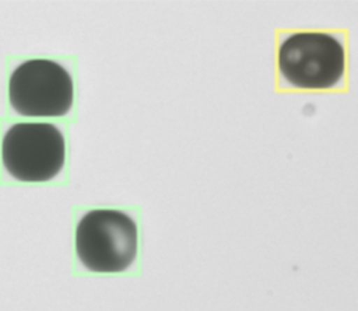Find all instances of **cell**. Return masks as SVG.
I'll use <instances>...</instances> for the list:
<instances>
[{
  "instance_id": "1",
  "label": "cell",
  "mask_w": 358,
  "mask_h": 311,
  "mask_svg": "<svg viewBox=\"0 0 358 311\" xmlns=\"http://www.w3.org/2000/svg\"><path fill=\"white\" fill-rule=\"evenodd\" d=\"M76 252L92 272L126 270L137 254V226L120 210H90L77 224Z\"/></svg>"
},
{
  "instance_id": "4",
  "label": "cell",
  "mask_w": 358,
  "mask_h": 311,
  "mask_svg": "<svg viewBox=\"0 0 358 311\" xmlns=\"http://www.w3.org/2000/svg\"><path fill=\"white\" fill-rule=\"evenodd\" d=\"M73 97L70 73L53 60H27L13 70L8 80L10 104L22 116H64Z\"/></svg>"
},
{
  "instance_id": "3",
  "label": "cell",
  "mask_w": 358,
  "mask_h": 311,
  "mask_svg": "<svg viewBox=\"0 0 358 311\" xmlns=\"http://www.w3.org/2000/svg\"><path fill=\"white\" fill-rule=\"evenodd\" d=\"M278 69L294 87L330 88L344 74V46L336 36L326 32L292 34L280 45Z\"/></svg>"
},
{
  "instance_id": "2",
  "label": "cell",
  "mask_w": 358,
  "mask_h": 311,
  "mask_svg": "<svg viewBox=\"0 0 358 311\" xmlns=\"http://www.w3.org/2000/svg\"><path fill=\"white\" fill-rule=\"evenodd\" d=\"M64 158V136L52 123H15L4 133L1 144L3 165L7 174L18 181H49L62 171Z\"/></svg>"
}]
</instances>
